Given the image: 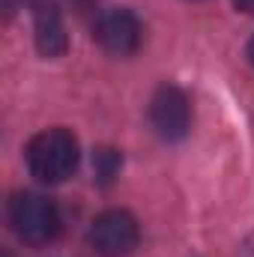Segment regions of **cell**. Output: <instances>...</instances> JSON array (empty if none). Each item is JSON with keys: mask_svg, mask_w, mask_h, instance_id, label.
Masks as SVG:
<instances>
[{"mask_svg": "<svg viewBox=\"0 0 254 257\" xmlns=\"http://www.w3.org/2000/svg\"><path fill=\"white\" fill-rule=\"evenodd\" d=\"M24 156L39 183H63L78 168V141L66 128H45L30 138Z\"/></svg>", "mask_w": 254, "mask_h": 257, "instance_id": "obj_1", "label": "cell"}, {"mask_svg": "<svg viewBox=\"0 0 254 257\" xmlns=\"http://www.w3.org/2000/svg\"><path fill=\"white\" fill-rule=\"evenodd\" d=\"M9 224L27 245H48L60 233V212L54 200L33 192H21L9 200Z\"/></svg>", "mask_w": 254, "mask_h": 257, "instance_id": "obj_2", "label": "cell"}, {"mask_svg": "<svg viewBox=\"0 0 254 257\" xmlns=\"http://www.w3.org/2000/svg\"><path fill=\"white\" fill-rule=\"evenodd\" d=\"M138 221L126 209H105L90 224V245L99 257H126L138 245Z\"/></svg>", "mask_w": 254, "mask_h": 257, "instance_id": "obj_3", "label": "cell"}, {"mask_svg": "<svg viewBox=\"0 0 254 257\" xmlns=\"http://www.w3.org/2000/svg\"><path fill=\"white\" fill-rule=\"evenodd\" d=\"M150 120L156 132L165 138V141H183L191 128V102L189 96L174 87V84H165L156 90L153 102H150Z\"/></svg>", "mask_w": 254, "mask_h": 257, "instance_id": "obj_4", "label": "cell"}, {"mask_svg": "<svg viewBox=\"0 0 254 257\" xmlns=\"http://www.w3.org/2000/svg\"><path fill=\"white\" fill-rule=\"evenodd\" d=\"M93 36L96 42L114 54V57H129L138 51L141 45V21L135 12L129 9H108L96 18V27H93Z\"/></svg>", "mask_w": 254, "mask_h": 257, "instance_id": "obj_5", "label": "cell"}, {"mask_svg": "<svg viewBox=\"0 0 254 257\" xmlns=\"http://www.w3.org/2000/svg\"><path fill=\"white\" fill-rule=\"evenodd\" d=\"M21 6H27L30 15H33L36 48H39V54L48 57V60L66 54L69 36H66V27H63L60 3H57V0H21Z\"/></svg>", "mask_w": 254, "mask_h": 257, "instance_id": "obj_6", "label": "cell"}, {"mask_svg": "<svg viewBox=\"0 0 254 257\" xmlns=\"http://www.w3.org/2000/svg\"><path fill=\"white\" fill-rule=\"evenodd\" d=\"M120 165H123V159H120L117 150L102 147V150H96V156H93V171H96V180H99L102 186H108V183L120 174Z\"/></svg>", "mask_w": 254, "mask_h": 257, "instance_id": "obj_7", "label": "cell"}, {"mask_svg": "<svg viewBox=\"0 0 254 257\" xmlns=\"http://www.w3.org/2000/svg\"><path fill=\"white\" fill-rule=\"evenodd\" d=\"M233 6L245 15H254V0H233Z\"/></svg>", "mask_w": 254, "mask_h": 257, "instance_id": "obj_8", "label": "cell"}, {"mask_svg": "<svg viewBox=\"0 0 254 257\" xmlns=\"http://www.w3.org/2000/svg\"><path fill=\"white\" fill-rule=\"evenodd\" d=\"M248 60H251V66H254V36H251V42H248Z\"/></svg>", "mask_w": 254, "mask_h": 257, "instance_id": "obj_9", "label": "cell"}, {"mask_svg": "<svg viewBox=\"0 0 254 257\" xmlns=\"http://www.w3.org/2000/svg\"><path fill=\"white\" fill-rule=\"evenodd\" d=\"M3 257H9V254H3Z\"/></svg>", "mask_w": 254, "mask_h": 257, "instance_id": "obj_10", "label": "cell"}]
</instances>
